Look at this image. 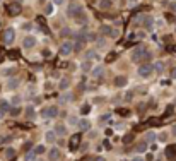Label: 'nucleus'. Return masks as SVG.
<instances>
[{
  "mask_svg": "<svg viewBox=\"0 0 176 161\" xmlns=\"http://www.w3.org/2000/svg\"><path fill=\"white\" fill-rule=\"evenodd\" d=\"M137 74H139L142 79H149L150 75L154 74V65H152V64H144V65H140L139 70H137Z\"/></svg>",
  "mask_w": 176,
  "mask_h": 161,
  "instance_id": "1",
  "label": "nucleus"
},
{
  "mask_svg": "<svg viewBox=\"0 0 176 161\" xmlns=\"http://www.w3.org/2000/svg\"><path fill=\"white\" fill-rule=\"evenodd\" d=\"M145 55H147V50H145V46H137V48L132 52V60L134 62H140V60H144L145 58Z\"/></svg>",
  "mask_w": 176,
  "mask_h": 161,
  "instance_id": "2",
  "label": "nucleus"
},
{
  "mask_svg": "<svg viewBox=\"0 0 176 161\" xmlns=\"http://www.w3.org/2000/svg\"><path fill=\"white\" fill-rule=\"evenodd\" d=\"M41 115L45 118H55V117H58V108H57V106L43 108V110H41Z\"/></svg>",
  "mask_w": 176,
  "mask_h": 161,
  "instance_id": "3",
  "label": "nucleus"
},
{
  "mask_svg": "<svg viewBox=\"0 0 176 161\" xmlns=\"http://www.w3.org/2000/svg\"><path fill=\"white\" fill-rule=\"evenodd\" d=\"M14 39H16V31H14L12 27L5 29V31H4V43L5 45H12L14 43Z\"/></svg>",
  "mask_w": 176,
  "mask_h": 161,
  "instance_id": "4",
  "label": "nucleus"
},
{
  "mask_svg": "<svg viewBox=\"0 0 176 161\" xmlns=\"http://www.w3.org/2000/svg\"><path fill=\"white\" fill-rule=\"evenodd\" d=\"M72 52H74V43L72 41H63L62 46H60V53L63 55V57H69Z\"/></svg>",
  "mask_w": 176,
  "mask_h": 161,
  "instance_id": "5",
  "label": "nucleus"
},
{
  "mask_svg": "<svg viewBox=\"0 0 176 161\" xmlns=\"http://www.w3.org/2000/svg\"><path fill=\"white\" fill-rule=\"evenodd\" d=\"M36 38L32 36V34H27V36H24V39H22V46L24 48H27V50H31V48H34L36 46Z\"/></svg>",
  "mask_w": 176,
  "mask_h": 161,
  "instance_id": "6",
  "label": "nucleus"
},
{
  "mask_svg": "<svg viewBox=\"0 0 176 161\" xmlns=\"http://www.w3.org/2000/svg\"><path fill=\"white\" fill-rule=\"evenodd\" d=\"M82 11H84V9H82V5H79V4L72 2V4L69 5V11H67V12H69L70 17H74L75 14H79V12H82Z\"/></svg>",
  "mask_w": 176,
  "mask_h": 161,
  "instance_id": "7",
  "label": "nucleus"
},
{
  "mask_svg": "<svg viewBox=\"0 0 176 161\" xmlns=\"http://www.w3.org/2000/svg\"><path fill=\"white\" fill-rule=\"evenodd\" d=\"M74 21L79 24V26H84V24H87V14H85L84 11L79 12V14H75L74 16Z\"/></svg>",
  "mask_w": 176,
  "mask_h": 161,
  "instance_id": "8",
  "label": "nucleus"
},
{
  "mask_svg": "<svg viewBox=\"0 0 176 161\" xmlns=\"http://www.w3.org/2000/svg\"><path fill=\"white\" fill-rule=\"evenodd\" d=\"M89 127H91V122H89L87 118H79V120H77V129L79 130L85 132V130H89Z\"/></svg>",
  "mask_w": 176,
  "mask_h": 161,
  "instance_id": "9",
  "label": "nucleus"
},
{
  "mask_svg": "<svg viewBox=\"0 0 176 161\" xmlns=\"http://www.w3.org/2000/svg\"><path fill=\"white\" fill-rule=\"evenodd\" d=\"M9 110H11V103L7 101V99H2V101H0V118L4 117Z\"/></svg>",
  "mask_w": 176,
  "mask_h": 161,
  "instance_id": "10",
  "label": "nucleus"
},
{
  "mask_svg": "<svg viewBox=\"0 0 176 161\" xmlns=\"http://www.w3.org/2000/svg\"><path fill=\"white\" fill-rule=\"evenodd\" d=\"M91 74H92V77H101V75L104 74V67H103V65H96V67H92Z\"/></svg>",
  "mask_w": 176,
  "mask_h": 161,
  "instance_id": "11",
  "label": "nucleus"
},
{
  "mask_svg": "<svg viewBox=\"0 0 176 161\" xmlns=\"http://www.w3.org/2000/svg\"><path fill=\"white\" fill-rule=\"evenodd\" d=\"M50 154V159L51 161H58L60 159V149H57V147H51V149L48 151Z\"/></svg>",
  "mask_w": 176,
  "mask_h": 161,
  "instance_id": "12",
  "label": "nucleus"
},
{
  "mask_svg": "<svg viewBox=\"0 0 176 161\" xmlns=\"http://www.w3.org/2000/svg\"><path fill=\"white\" fill-rule=\"evenodd\" d=\"M55 134L57 135H67V127L63 124H58L55 127Z\"/></svg>",
  "mask_w": 176,
  "mask_h": 161,
  "instance_id": "13",
  "label": "nucleus"
},
{
  "mask_svg": "<svg viewBox=\"0 0 176 161\" xmlns=\"http://www.w3.org/2000/svg\"><path fill=\"white\" fill-rule=\"evenodd\" d=\"M55 139H57L55 130H53V132H51V130H48V132L45 134V140H46V142H50V144H51V142H55Z\"/></svg>",
  "mask_w": 176,
  "mask_h": 161,
  "instance_id": "14",
  "label": "nucleus"
},
{
  "mask_svg": "<svg viewBox=\"0 0 176 161\" xmlns=\"http://www.w3.org/2000/svg\"><path fill=\"white\" fill-rule=\"evenodd\" d=\"M115 84H116L118 87L127 86V77H125V75H118L116 79H115Z\"/></svg>",
  "mask_w": 176,
  "mask_h": 161,
  "instance_id": "15",
  "label": "nucleus"
},
{
  "mask_svg": "<svg viewBox=\"0 0 176 161\" xmlns=\"http://www.w3.org/2000/svg\"><path fill=\"white\" fill-rule=\"evenodd\" d=\"M144 21H142V24H144V27H147V29H150L152 27V24H154V21H152V17L150 16H144L142 17Z\"/></svg>",
  "mask_w": 176,
  "mask_h": 161,
  "instance_id": "16",
  "label": "nucleus"
},
{
  "mask_svg": "<svg viewBox=\"0 0 176 161\" xmlns=\"http://www.w3.org/2000/svg\"><path fill=\"white\" fill-rule=\"evenodd\" d=\"M84 57H85V60H92V58H96V50H94V48H89V50H85Z\"/></svg>",
  "mask_w": 176,
  "mask_h": 161,
  "instance_id": "17",
  "label": "nucleus"
},
{
  "mask_svg": "<svg viewBox=\"0 0 176 161\" xmlns=\"http://www.w3.org/2000/svg\"><path fill=\"white\" fill-rule=\"evenodd\" d=\"M53 12H55V4L53 2H48L46 7H45V14H46V16H51Z\"/></svg>",
  "mask_w": 176,
  "mask_h": 161,
  "instance_id": "18",
  "label": "nucleus"
},
{
  "mask_svg": "<svg viewBox=\"0 0 176 161\" xmlns=\"http://www.w3.org/2000/svg\"><path fill=\"white\" fill-rule=\"evenodd\" d=\"M80 69L84 70V72H87V70L92 69V60H84L82 64H80Z\"/></svg>",
  "mask_w": 176,
  "mask_h": 161,
  "instance_id": "19",
  "label": "nucleus"
},
{
  "mask_svg": "<svg viewBox=\"0 0 176 161\" xmlns=\"http://www.w3.org/2000/svg\"><path fill=\"white\" fill-rule=\"evenodd\" d=\"M9 12H11L12 16L19 14V12H21V5H19V4H12V5L9 7Z\"/></svg>",
  "mask_w": 176,
  "mask_h": 161,
  "instance_id": "20",
  "label": "nucleus"
},
{
  "mask_svg": "<svg viewBox=\"0 0 176 161\" xmlns=\"http://www.w3.org/2000/svg\"><path fill=\"white\" fill-rule=\"evenodd\" d=\"M19 82H21L19 79H11L7 82V89H16V87L19 86Z\"/></svg>",
  "mask_w": 176,
  "mask_h": 161,
  "instance_id": "21",
  "label": "nucleus"
},
{
  "mask_svg": "<svg viewBox=\"0 0 176 161\" xmlns=\"http://www.w3.org/2000/svg\"><path fill=\"white\" fill-rule=\"evenodd\" d=\"M69 86H70V80L69 79H62V80H60V84H58V87L62 89V91L69 89Z\"/></svg>",
  "mask_w": 176,
  "mask_h": 161,
  "instance_id": "22",
  "label": "nucleus"
},
{
  "mask_svg": "<svg viewBox=\"0 0 176 161\" xmlns=\"http://www.w3.org/2000/svg\"><path fill=\"white\" fill-rule=\"evenodd\" d=\"M36 159V153L34 151H29L26 156H24V161H34Z\"/></svg>",
  "mask_w": 176,
  "mask_h": 161,
  "instance_id": "23",
  "label": "nucleus"
},
{
  "mask_svg": "<svg viewBox=\"0 0 176 161\" xmlns=\"http://www.w3.org/2000/svg\"><path fill=\"white\" fill-rule=\"evenodd\" d=\"M110 7H111V2H110V0H101V2H99V9H103V11H104V9H110Z\"/></svg>",
  "mask_w": 176,
  "mask_h": 161,
  "instance_id": "24",
  "label": "nucleus"
},
{
  "mask_svg": "<svg viewBox=\"0 0 176 161\" xmlns=\"http://www.w3.org/2000/svg\"><path fill=\"white\" fill-rule=\"evenodd\" d=\"M70 99H72V94H70V93H67V94H62V96H60V103H69Z\"/></svg>",
  "mask_w": 176,
  "mask_h": 161,
  "instance_id": "25",
  "label": "nucleus"
},
{
  "mask_svg": "<svg viewBox=\"0 0 176 161\" xmlns=\"http://www.w3.org/2000/svg\"><path fill=\"white\" fill-rule=\"evenodd\" d=\"M154 70L157 72V74H161V72L164 70V64H162V62H157V64L154 65Z\"/></svg>",
  "mask_w": 176,
  "mask_h": 161,
  "instance_id": "26",
  "label": "nucleus"
},
{
  "mask_svg": "<svg viewBox=\"0 0 176 161\" xmlns=\"http://www.w3.org/2000/svg\"><path fill=\"white\" fill-rule=\"evenodd\" d=\"M26 117L27 118H34V108H32V106H27L26 108Z\"/></svg>",
  "mask_w": 176,
  "mask_h": 161,
  "instance_id": "27",
  "label": "nucleus"
},
{
  "mask_svg": "<svg viewBox=\"0 0 176 161\" xmlns=\"http://www.w3.org/2000/svg\"><path fill=\"white\" fill-rule=\"evenodd\" d=\"M145 140H147V142H154V140H156V134H154V132H147Z\"/></svg>",
  "mask_w": 176,
  "mask_h": 161,
  "instance_id": "28",
  "label": "nucleus"
},
{
  "mask_svg": "<svg viewBox=\"0 0 176 161\" xmlns=\"http://www.w3.org/2000/svg\"><path fill=\"white\" fill-rule=\"evenodd\" d=\"M101 33H103V34H111V33H113V27L111 26H103L101 27Z\"/></svg>",
  "mask_w": 176,
  "mask_h": 161,
  "instance_id": "29",
  "label": "nucleus"
},
{
  "mask_svg": "<svg viewBox=\"0 0 176 161\" xmlns=\"http://www.w3.org/2000/svg\"><path fill=\"white\" fill-rule=\"evenodd\" d=\"M145 149H147V142H140V144L137 146V151H139V153H144Z\"/></svg>",
  "mask_w": 176,
  "mask_h": 161,
  "instance_id": "30",
  "label": "nucleus"
},
{
  "mask_svg": "<svg viewBox=\"0 0 176 161\" xmlns=\"http://www.w3.org/2000/svg\"><path fill=\"white\" fill-rule=\"evenodd\" d=\"M45 151H46V147H45V146H38V147H34V153H36V154H43Z\"/></svg>",
  "mask_w": 176,
  "mask_h": 161,
  "instance_id": "31",
  "label": "nucleus"
},
{
  "mask_svg": "<svg viewBox=\"0 0 176 161\" xmlns=\"http://www.w3.org/2000/svg\"><path fill=\"white\" fill-rule=\"evenodd\" d=\"M9 112H11V115H12V117H17V115H19V112H21V108H19V106H16V108H11Z\"/></svg>",
  "mask_w": 176,
  "mask_h": 161,
  "instance_id": "32",
  "label": "nucleus"
},
{
  "mask_svg": "<svg viewBox=\"0 0 176 161\" xmlns=\"http://www.w3.org/2000/svg\"><path fill=\"white\" fill-rule=\"evenodd\" d=\"M14 154H16V151L12 149V147H9V149L5 151V156H7V158H14Z\"/></svg>",
  "mask_w": 176,
  "mask_h": 161,
  "instance_id": "33",
  "label": "nucleus"
},
{
  "mask_svg": "<svg viewBox=\"0 0 176 161\" xmlns=\"http://www.w3.org/2000/svg\"><path fill=\"white\" fill-rule=\"evenodd\" d=\"M19 103H21V96H14L12 98V105H14V106H19Z\"/></svg>",
  "mask_w": 176,
  "mask_h": 161,
  "instance_id": "34",
  "label": "nucleus"
},
{
  "mask_svg": "<svg viewBox=\"0 0 176 161\" xmlns=\"http://www.w3.org/2000/svg\"><path fill=\"white\" fill-rule=\"evenodd\" d=\"M69 34H70V29H69V27H65V29H62V36H69Z\"/></svg>",
  "mask_w": 176,
  "mask_h": 161,
  "instance_id": "35",
  "label": "nucleus"
},
{
  "mask_svg": "<svg viewBox=\"0 0 176 161\" xmlns=\"http://www.w3.org/2000/svg\"><path fill=\"white\" fill-rule=\"evenodd\" d=\"M132 96H134V93H132V91H128L127 94H125V99H127V101H130V99H132Z\"/></svg>",
  "mask_w": 176,
  "mask_h": 161,
  "instance_id": "36",
  "label": "nucleus"
},
{
  "mask_svg": "<svg viewBox=\"0 0 176 161\" xmlns=\"http://www.w3.org/2000/svg\"><path fill=\"white\" fill-rule=\"evenodd\" d=\"M166 139H168V134H166V132H162V134H159V140H162V142H164Z\"/></svg>",
  "mask_w": 176,
  "mask_h": 161,
  "instance_id": "37",
  "label": "nucleus"
},
{
  "mask_svg": "<svg viewBox=\"0 0 176 161\" xmlns=\"http://www.w3.org/2000/svg\"><path fill=\"white\" fill-rule=\"evenodd\" d=\"M171 77H173V79H176V67H173V69H171Z\"/></svg>",
  "mask_w": 176,
  "mask_h": 161,
  "instance_id": "38",
  "label": "nucleus"
},
{
  "mask_svg": "<svg viewBox=\"0 0 176 161\" xmlns=\"http://www.w3.org/2000/svg\"><path fill=\"white\" fill-rule=\"evenodd\" d=\"M63 2H65V0H53V4H55V5H62Z\"/></svg>",
  "mask_w": 176,
  "mask_h": 161,
  "instance_id": "39",
  "label": "nucleus"
},
{
  "mask_svg": "<svg viewBox=\"0 0 176 161\" xmlns=\"http://www.w3.org/2000/svg\"><path fill=\"white\" fill-rule=\"evenodd\" d=\"M171 11L176 14V2H173V4H171Z\"/></svg>",
  "mask_w": 176,
  "mask_h": 161,
  "instance_id": "40",
  "label": "nucleus"
},
{
  "mask_svg": "<svg viewBox=\"0 0 176 161\" xmlns=\"http://www.w3.org/2000/svg\"><path fill=\"white\" fill-rule=\"evenodd\" d=\"M11 72H12V69H5L4 70V75H11Z\"/></svg>",
  "mask_w": 176,
  "mask_h": 161,
  "instance_id": "41",
  "label": "nucleus"
},
{
  "mask_svg": "<svg viewBox=\"0 0 176 161\" xmlns=\"http://www.w3.org/2000/svg\"><path fill=\"white\" fill-rule=\"evenodd\" d=\"M132 161H144V158H140V156H135V158H134Z\"/></svg>",
  "mask_w": 176,
  "mask_h": 161,
  "instance_id": "42",
  "label": "nucleus"
},
{
  "mask_svg": "<svg viewBox=\"0 0 176 161\" xmlns=\"http://www.w3.org/2000/svg\"><path fill=\"white\" fill-rule=\"evenodd\" d=\"M154 159V154H147V161H152Z\"/></svg>",
  "mask_w": 176,
  "mask_h": 161,
  "instance_id": "43",
  "label": "nucleus"
},
{
  "mask_svg": "<svg viewBox=\"0 0 176 161\" xmlns=\"http://www.w3.org/2000/svg\"><path fill=\"white\" fill-rule=\"evenodd\" d=\"M7 137H4V135H0V144H4V140H5Z\"/></svg>",
  "mask_w": 176,
  "mask_h": 161,
  "instance_id": "44",
  "label": "nucleus"
},
{
  "mask_svg": "<svg viewBox=\"0 0 176 161\" xmlns=\"http://www.w3.org/2000/svg\"><path fill=\"white\" fill-rule=\"evenodd\" d=\"M94 161H106V159H104V158H101V156H99V158H96V159H94Z\"/></svg>",
  "mask_w": 176,
  "mask_h": 161,
  "instance_id": "45",
  "label": "nucleus"
},
{
  "mask_svg": "<svg viewBox=\"0 0 176 161\" xmlns=\"http://www.w3.org/2000/svg\"><path fill=\"white\" fill-rule=\"evenodd\" d=\"M173 132H174V134H176V127H174V130H173Z\"/></svg>",
  "mask_w": 176,
  "mask_h": 161,
  "instance_id": "46",
  "label": "nucleus"
},
{
  "mask_svg": "<svg viewBox=\"0 0 176 161\" xmlns=\"http://www.w3.org/2000/svg\"><path fill=\"white\" fill-rule=\"evenodd\" d=\"M39 161H45V159H39Z\"/></svg>",
  "mask_w": 176,
  "mask_h": 161,
  "instance_id": "47",
  "label": "nucleus"
},
{
  "mask_svg": "<svg viewBox=\"0 0 176 161\" xmlns=\"http://www.w3.org/2000/svg\"><path fill=\"white\" fill-rule=\"evenodd\" d=\"M174 21H176V19H174Z\"/></svg>",
  "mask_w": 176,
  "mask_h": 161,
  "instance_id": "48",
  "label": "nucleus"
}]
</instances>
